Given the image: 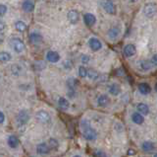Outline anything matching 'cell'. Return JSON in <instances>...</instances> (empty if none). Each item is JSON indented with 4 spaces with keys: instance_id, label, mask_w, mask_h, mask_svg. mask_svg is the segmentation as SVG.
Returning <instances> with one entry per match:
<instances>
[{
    "instance_id": "1",
    "label": "cell",
    "mask_w": 157,
    "mask_h": 157,
    "mask_svg": "<svg viewBox=\"0 0 157 157\" xmlns=\"http://www.w3.org/2000/svg\"><path fill=\"white\" fill-rule=\"evenodd\" d=\"M81 129H82V135L86 140L93 141V140L96 139L97 132L95 131L94 129H92L90 124V122H88L87 120H82L81 122Z\"/></svg>"
},
{
    "instance_id": "2",
    "label": "cell",
    "mask_w": 157,
    "mask_h": 157,
    "mask_svg": "<svg viewBox=\"0 0 157 157\" xmlns=\"http://www.w3.org/2000/svg\"><path fill=\"white\" fill-rule=\"evenodd\" d=\"M144 14L147 18H153L157 14V4L154 2L146 3L144 7Z\"/></svg>"
},
{
    "instance_id": "3",
    "label": "cell",
    "mask_w": 157,
    "mask_h": 157,
    "mask_svg": "<svg viewBox=\"0 0 157 157\" xmlns=\"http://www.w3.org/2000/svg\"><path fill=\"white\" fill-rule=\"evenodd\" d=\"M11 46L13 48V50L20 53V52H22L25 51V48H26V46H25V43L24 42L21 40V39H19V38H14L11 40Z\"/></svg>"
},
{
    "instance_id": "4",
    "label": "cell",
    "mask_w": 157,
    "mask_h": 157,
    "mask_svg": "<svg viewBox=\"0 0 157 157\" xmlns=\"http://www.w3.org/2000/svg\"><path fill=\"white\" fill-rule=\"evenodd\" d=\"M29 120V112L27 110H22L21 112L19 113L18 116H17V124L19 126H24V125H26L28 121Z\"/></svg>"
},
{
    "instance_id": "5",
    "label": "cell",
    "mask_w": 157,
    "mask_h": 157,
    "mask_svg": "<svg viewBox=\"0 0 157 157\" xmlns=\"http://www.w3.org/2000/svg\"><path fill=\"white\" fill-rule=\"evenodd\" d=\"M102 6L108 14H111V15L116 14V6L112 0H104L102 2Z\"/></svg>"
},
{
    "instance_id": "6",
    "label": "cell",
    "mask_w": 157,
    "mask_h": 157,
    "mask_svg": "<svg viewBox=\"0 0 157 157\" xmlns=\"http://www.w3.org/2000/svg\"><path fill=\"white\" fill-rule=\"evenodd\" d=\"M29 43H31L32 45H40L43 41V38L39 33L33 32L32 34H29Z\"/></svg>"
},
{
    "instance_id": "7",
    "label": "cell",
    "mask_w": 157,
    "mask_h": 157,
    "mask_svg": "<svg viewBox=\"0 0 157 157\" xmlns=\"http://www.w3.org/2000/svg\"><path fill=\"white\" fill-rule=\"evenodd\" d=\"M123 52H124V56L126 57H132L136 55V47L132 45V43H128L124 47V50H123Z\"/></svg>"
},
{
    "instance_id": "8",
    "label": "cell",
    "mask_w": 157,
    "mask_h": 157,
    "mask_svg": "<svg viewBox=\"0 0 157 157\" xmlns=\"http://www.w3.org/2000/svg\"><path fill=\"white\" fill-rule=\"evenodd\" d=\"M36 120L39 121L40 122H42V124H46V122H48L49 121H50V116H49V114L47 112L45 111H38L36 113Z\"/></svg>"
},
{
    "instance_id": "9",
    "label": "cell",
    "mask_w": 157,
    "mask_h": 157,
    "mask_svg": "<svg viewBox=\"0 0 157 157\" xmlns=\"http://www.w3.org/2000/svg\"><path fill=\"white\" fill-rule=\"evenodd\" d=\"M88 46H90V48L93 52H97L102 48V43L98 39L91 38V39H90V41H88Z\"/></svg>"
},
{
    "instance_id": "10",
    "label": "cell",
    "mask_w": 157,
    "mask_h": 157,
    "mask_svg": "<svg viewBox=\"0 0 157 157\" xmlns=\"http://www.w3.org/2000/svg\"><path fill=\"white\" fill-rule=\"evenodd\" d=\"M83 22L87 27H92L96 23L95 16L91 13H86L83 15Z\"/></svg>"
},
{
    "instance_id": "11",
    "label": "cell",
    "mask_w": 157,
    "mask_h": 157,
    "mask_svg": "<svg viewBox=\"0 0 157 157\" xmlns=\"http://www.w3.org/2000/svg\"><path fill=\"white\" fill-rule=\"evenodd\" d=\"M46 60L51 63H56L60 60V56H59V53L57 52L49 51L46 55Z\"/></svg>"
},
{
    "instance_id": "12",
    "label": "cell",
    "mask_w": 157,
    "mask_h": 157,
    "mask_svg": "<svg viewBox=\"0 0 157 157\" xmlns=\"http://www.w3.org/2000/svg\"><path fill=\"white\" fill-rule=\"evenodd\" d=\"M22 8L25 12H33L34 9V3L33 0H24L22 3Z\"/></svg>"
},
{
    "instance_id": "13",
    "label": "cell",
    "mask_w": 157,
    "mask_h": 157,
    "mask_svg": "<svg viewBox=\"0 0 157 157\" xmlns=\"http://www.w3.org/2000/svg\"><path fill=\"white\" fill-rule=\"evenodd\" d=\"M49 151H50V148H49L48 144L44 143V142L37 144V146H36V152H37L38 154H40V155L48 154V153H49Z\"/></svg>"
},
{
    "instance_id": "14",
    "label": "cell",
    "mask_w": 157,
    "mask_h": 157,
    "mask_svg": "<svg viewBox=\"0 0 157 157\" xmlns=\"http://www.w3.org/2000/svg\"><path fill=\"white\" fill-rule=\"evenodd\" d=\"M109 103H110L109 97H108L107 95H105V94H102V95H100L99 97L97 98V105L99 107L104 108V107L108 106Z\"/></svg>"
},
{
    "instance_id": "15",
    "label": "cell",
    "mask_w": 157,
    "mask_h": 157,
    "mask_svg": "<svg viewBox=\"0 0 157 157\" xmlns=\"http://www.w3.org/2000/svg\"><path fill=\"white\" fill-rule=\"evenodd\" d=\"M67 17H68V20L70 21L72 24H77L78 21V13L76 11V10H70L67 14Z\"/></svg>"
},
{
    "instance_id": "16",
    "label": "cell",
    "mask_w": 157,
    "mask_h": 157,
    "mask_svg": "<svg viewBox=\"0 0 157 157\" xmlns=\"http://www.w3.org/2000/svg\"><path fill=\"white\" fill-rule=\"evenodd\" d=\"M120 33H121L120 28L112 27L111 29H109V31H108V37H109L110 40H116V39L119 37Z\"/></svg>"
},
{
    "instance_id": "17",
    "label": "cell",
    "mask_w": 157,
    "mask_h": 157,
    "mask_svg": "<svg viewBox=\"0 0 157 157\" xmlns=\"http://www.w3.org/2000/svg\"><path fill=\"white\" fill-rule=\"evenodd\" d=\"M137 88H139V91L141 93L142 95H148L149 93L151 92V87L147 84V83H140L139 86H137Z\"/></svg>"
},
{
    "instance_id": "18",
    "label": "cell",
    "mask_w": 157,
    "mask_h": 157,
    "mask_svg": "<svg viewBox=\"0 0 157 157\" xmlns=\"http://www.w3.org/2000/svg\"><path fill=\"white\" fill-rule=\"evenodd\" d=\"M137 64H139V68H140V70H142V71H147V70H149L150 68L152 67V63H151V61L146 60H140Z\"/></svg>"
},
{
    "instance_id": "19",
    "label": "cell",
    "mask_w": 157,
    "mask_h": 157,
    "mask_svg": "<svg viewBox=\"0 0 157 157\" xmlns=\"http://www.w3.org/2000/svg\"><path fill=\"white\" fill-rule=\"evenodd\" d=\"M132 121L136 125H142L144 122V118L142 115H140L139 112H136L132 114Z\"/></svg>"
},
{
    "instance_id": "20",
    "label": "cell",
    "mask_w": 157,
    "mask_h": 157,
    "mask_svg": "<svg viewBox=\"0 0 157 157\" xmlns=\"http://www.w3.org/2000/svg\"><path fill=\"white\" fill-rule=\"evenodd\" d=\"M108 90H109V93L113 96H118L121 93V87L119 84H117V83H113L109 86L108 88Z\"/></svg>"
},
{
    "instance_id": "21",
    "label": "cell",
    "mask_w": 157,
    "mask_h": 157,
    "mask_svg": "<svg viewBox=\"0 0 157 157\" xmlns=\"http://www.w3.org/2000/svg\"><path fill=\"white\" fill-rule=\"evenodd\" d=\"M136 108L139 113L142 116H147L149 114V108L146 104H144V103H140V104L136 106Z\"/></svg>"
},
{
    "instance_id": "22",
    "label": "cell",
    "mask_w": 157,
    "mask_h": 157,
    "mask_svg": "<svg viewBox=\"0 0 157 157\" xmlns=\"http://www.w3.org/2000/svg\"><path fill=\"white\" fill-rule=\"evenodd\" d=\"M8 145L11 147V148H16L19 145V139L16 135H10L8 137Z\"/></svg>"
},
{
    "instance_id": "23",
    "label": "cell",
    "mask_w": 157,
    "mask_h": 157,
    "mask_svg": "<svg viewBox=\"0 0 157 157\" xmlns=\"http://www.w3.org/2000/svg\"><path fill=\"white\" fill-rule=\"evenodd\" d=\"M141 148L145 152H150L155 148V145L153 142H151V141H144V142H142Z\"/></svg>"
},
{
    "instance_id": "24",
    "label": "cell",
    "mask_w": 157,
    "mask_h": 157,
    "mask_svg": "<svg viewBox=\"0 0 157 157\" xmlns=\"http://www.w3.org/2000/svg\"><path fill=\"white\" fill-rule=\"evenodd\" d=\"M58 106L62 110H67L69 108V106H70V103H69V101L66 99V98L60 97V98H59V100H58Z\"/></svg>"
},
{
    "instance_id": "25",
    "label": "cell",
    "mask_w": 157,
    "mask_h": 157,
    "mask_svg": "<svg viewBox=\"0 0 157 157\" xmlns=\"http://www.w3.org/2000/svg\"><path fill=\"white\" fill-rule=\"evenodd\" d=\"M15 28L18 32H25L27 30V24L23 21H17L15 23Z\"/></svg>"
},
{
    "instance_id": "26",
    "label": "cell",
    "mask_w": 157,
    "mask_h": 157,
    "mask_svg": "<svg viewBox=\"0 0 157 157\" xmlns=\"http://www.w3.org/2000/svg\"><path fill=\"white\" fill-rule=\"evenodd\" d=\"M11 55L7 52H0V62H8L11 60Z\"/></svg>"
},
{
    "instance_id": "27",
    "label": "cell",
    "mask_w": 157,
    "mask_h": 157,
    "mask_svg": "<svg viewBox=\"0 0 157 157\" xmlns=\"http://www.w3.org/2000/svg\"><path fill=\"white\" fill-rule=\"evenodd\" d=\"M86 76L90 78V80H97L98 77H99V73H98L97 71H95L94 69H90V70H87Z\"/></svg>"
},
{
    "instance_id": "28",
    "label": "cell",
    "mask_w": 157,
    "mask_h": 157,
    "mask_svg": "<svg viewBox=\"0 0 157 157\" xmlns=\"http://www.w3.org/2000/svg\"><path fill=\"white\" fill-rule=\"evenodd\" d=\"M48 146H49V148L57 149L58 146H59V143H58V141L55 138H50V139H49V142H48Z\"/></svg>"
},
{
    "instance_id": "29",
    "label": "cell",
    "mask_w": 157,
    "mask_h": 157,
    "mask_svg": "<svg viewBox=\"0 0 157 157\" xmlns=\"http://www.w3.org/2000/svg\"><path fill=\"white\" fill-rule=\"evenodd\" d=\"M78 75H80L82 78L86 77V75H87V69L85 66L82 65V66L78 67Z\"/></svg>"
},
{
    "instance_id": "30",
    "label": "cell",
    "mask_w": 157,
    "mask_h": 157,
    "mask_svg": "<svg viewBox=\"0 0 157 157\" xmlns=\"http://www.w3.org/2000/svg\"><path fill=\"white\" fill-rule=\"evenodd\" d=\"M11 70H12V73L15 75H19V73L22 71L21 67H20L18 64H13L11 67Z\"/></svg>"
},
{
    "instance_id": "31",
    "label": "cell",
    "mask_w": 157,
    "mask_h": 157,
    "mask_svg": "<svg viewBox=\"0 0 157 157\" xmlns=\"http://www.w3.org/2000/svg\"><path fill=\"white\" fill-rule=\"evenodd\" d=\"M6 12H7V7L3 5V4H0V17L5 15Z\"/></svg>"
},
{
    "instance_id": "32",
    "label": "cell",
    "mask_w": 157,
    "mask_h": 157,
    "mask_svg": "<svg viewBox=\"0 0 157 157\" xmlns=\"http://www.w3.org/2000/svg\"><path fill=\"white\" fill-rule=\"evenodd\" d=\"M81 60H82V62L83 63V64H86V63L90 62V56H86V55H83V56H82Z\"/></svg>"
},
{
    "instance_id": "33",
    "label": "cell",
    "mask_w": 157,
    "mask_h": 157,
    "mask_svg": "<svg viewBox=\"0 0 157 157\" xmlns=\"http://www.w3.org/2000/svg\"><path fill=\"white\" fill-rule=\"evenodd\" d=\"M151 63H152V65L157 66V55H154L153 56H152V58H151Z\"/></svg>"
},
{
    "instance_id": "34",
    "label": "cell",
    "mask_w": 157,
    "mask_h": 157,
    "mask_svg": "<svg viewBox=\"0 0 157 157\" xmlns=\"http://www.w3.org/2000/svg\"><path fill=\"white\" fill-rule=\"evenodd\" d=\"M4 29H5V23L0 19V33H1L2 31H4Z\"/></svg>"
},
{
    "instance_id": "35",
    "label": "cell",
    "mask_w": 157,
    "mask_h": 157,
    "mask_svg": "<svg viewBox=\"0 0 157 157\" xmlns=\"http://www.w3.org/2000/svg\"><path fill=\"white\" fill-rule=\"evenodd\" d=\"M5 121V116L2 112H0V124H3Z\"/></svg>"
},
{
    "instance_id": "36",
    "label": "cell",
    "mask_w": 157,
    "mask_h": 157,
    "mask_svg": "<svg viewBox=\"0 0 157 157\" xmlns=\"http://www.w3.org/2000/svg\"><path fill=\"white\" fill-rule=\"evenodd\" d=\"M135 153H136V152H135L134 150H131V149L129 150V154H130V155H132V154H135Z\"/></svg>"
},
{
    "instance_id": "37",
    "label": "cell",
    "mask_w": 157,
    "mask_h": 157,
    "mask_svg": "<svg viewBox=\"0 0 157 157\" xmlns=\"http://www.w3.org/2000/svg\"><path fill=\"white\" fill-rule=\"evenodd\" d=\"M3 42V37L1 36V34H0V43Z\"/></svg>"
},
{
    "instance_id": "38",
    "label": "cell",
    "mask_w": 157,
    "mask_h": 157,
    "mask_svg": "<svg viewBox=\"0 0 157 157\" xmlns=\"http://www.w3.org/2000/svg\"><path fill=\"white\" fill-rule=\"evenodd\" d=\"M155 91L157 92V83H156V84H155Z\"/></svg>"
},
{
    "instance_id": "39",
    "label": "cell",
    "mask_w": 157,
    "mask_h": 157,
    "mask_svg": "<svg viewBox=\"0 0 157 157\" xmlns=\"http://www.w3.org/2000/svg\"><path fill=\"white\" fill-rule=\"evenodd\" d=\"M74 157H82V156H80V155H76V156H74Z\"/></svg>"
},
{
    "instance_id": "40",
    "label": "cell",
    "mask_w": 157,
    "mask_h": 157,
    "mask_svg": "<svg viewBox=\"0 0 157 157\" xmlns=\"http://www.w3.org/2000/svg\"><path fill=\"white\" fill-rule=\"evenodd\" d=\"M153 157H157V153H155V154L153 155Z\"/></svg>"
},
{
    "instance_id": "41",
    "label": "cell",
    "mask_w": 157,
    "mask_h": 157,
    "mask_svg": "<svg viewBox=\"0 0 157 157\" xmlns=\"http://www.w3.org/2000/svg\"><path fill=\"white\" fill-rule=\"evenodd\" d=\"M131 1H135V0H131Z\"/></svg>"
}]
</instances>
